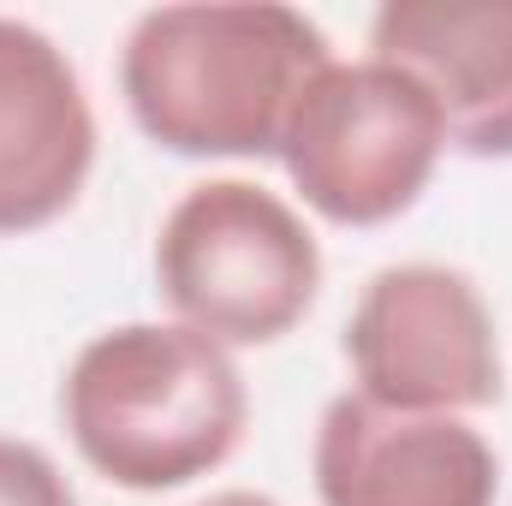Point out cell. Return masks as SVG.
Here are the masks:
<instances>
[{
  "label": "cell",
  "instance_id": "cell-8",
  "mask_svg": "<svg viewBox=\"0 0 512 506\" xmlns=\"http://www.w3.org/2000/svg\"><path fill=\"white\" fill-rule=\"evenodd\" d=\"M370 54L435 96L453 149L512 161V0H387Z\"/></svg>",
  "mask_w": 512,
  "mask_h": 506
},
{
  "label": "cell",
  "instance_id": "cell-2",
  "mask_svg": "<svg viewBox=\"0 0 512 506\" xmlns=\"http://www.w3.org/2000/svg\"><path fill=\"white\" fill-rule=\"evenodd\" d=\"M78 459L131 495H167L221 471L251 429L233 352L185 322H120L78 346L60 381Z\"/></svg>",
  "mask_w": 512,
  "mask_h": 506
},
{
  "label": "cell",
  "instance_id": "cell-4",
  "mask_svg": "<svg viewBox=\"0 0 512 506\" xmlns=\"http://www.w3.org/2000/svg\"><path fill=\"white\" fill-rule=\"evenodd\" d=\"M447 155L435 96L376 54L328 60L280 137V167L304 209L334 227H387L429 191Z\"/></svg>",
  "mask_w": 512,
  "mask_h": 506
},
{
  "label": "cell",
  "instance_id": "cell-3",
  "mask_svg": "<svg viewBox=\"0 0 512 506\" xmlns=\"http://www.w3.org/2000/svg\"><path fill=\"white\" fill-rule=\"evenodd\" d=\"M155 286L173 322L215 346H274L322 292V245L280 191L256 179H203L155 233Z\"/></svg>",
  "mask_w": 512,
  "mask_h": 506
},
{
  "label": "cell",
  "instance_id": "cell-10",
  "mask_svg": "<svg viewBox=\"0 0 512 506\" xmlns=\"http://www.w3.org/2000/svg\"><path fill=\"white\" fill-rule=\"evenodd\" d=\"M197 506H280L274 495H256V489H221V495H203Z\"/></svg>",
  "mask_w": 512,
  "mask_h": 506
},
{
  "label": "cell",
  "instance_id": "cell-5",
  "mask_svg": "<svg viewBox=\"0 0 512 506\" xmlns=\"http://www.w3.org/2000/svg\"><path fill=\"white\" fill-rule=\"evenodd\" d=\"M346 364L370 405L465 417L501 405V334L483 286L447 262H387L346 322Z\"/></svg>",
  "mask_w": 512,
  "mask_h": 506
},
{
  "label": "cell",
  "instance_id": "cell-9",
  "mask_svg": "<svg viewBox=\"0 0 512 506\" xmlns=\"http://www.w3.org/2000/svg\"><path fill=\"white\" fill-rule=\"evenodd\" d=\"M0 506H78V489L48 447L0 435Z\"/></svg>",
  "mask_w": 512,
  "mask_h": 506
},
{
  "label": "cell",
  "instance_id": "cell-7",
  "mask_svg": "<svg viewBox=\"0 0 512 506\" xmlns=\"http://www.w3.org/2000/svg\"><path fill=\"white\" fill-rule=\"evenodd\" d=\"M96 108L66 48L0 12V239L54 227L90 185Z\"/></svg>",
  "mask_w": 512,
  "mask_h": 506
},
{
  "label": "cell",
  "instance_id": "cell-6",
  "mask_svg": "<svg viewBox=\"0 0 512 506\" xmlns=\"http://www.w3.org/2000/svg\"><path fill=\"white\" fill-rule=\"evenodd\" d=\"M310 477L322 506H495L501 459L465 417L387 411L334 393L316 423Z\"/></svg>",
  "mask_w": 512,
  "mask_h": 506
},
{
  "label": "cell",
  "instance_id": "cell-1",
  "mask_svg": "<svg viewBox=\"0 0 512 506\" xmlns=\"http://www.w3.org/2000/svg\"><path fill=\"white\" fill-rule=\"evenodd\" d=\"M328 60L322 24L280 0L149 6L120 42V96L167 155L256 161L280 155L304 84Z\"/></svg>",
  "mask_w": 512,
  "mask_h": 506
}]
</instances>
